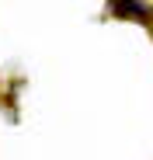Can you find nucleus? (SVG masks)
<instances>
[{"mask_svg": "<svg viewBox=\"0 0 153 160\" xmlns=\"http://www.w3.org/2000/svg\"><path fill=\"white\" fill-rule=\"evenodd\" d=\"M111 14H118V18H139V21L150 18V11L139 4V0H111Z\"/></svg>", "mask_w": 153, "mask_h": 160, "instance_id": "1", "label": "nucleus"}]
</instances>
